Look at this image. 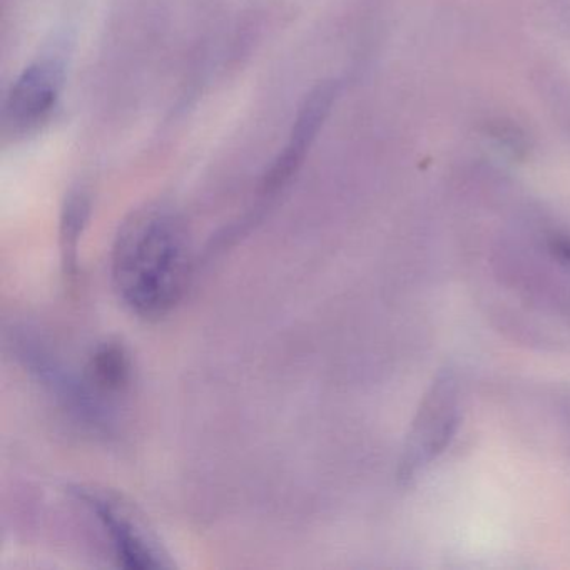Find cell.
<instances>
[{
  "mask_svg": "<svg viewBox=\"0 0 570 570\" xmlns=\"http://www.w3.org/2000/svg\"><path fill=\"white\" fill-rule=\"evenodd\" d=\"M553 249H556L560 258L570 262V242H557L556 245H553Z\"/></svg>",
  "mask_w": 570,
  "mask_h": 570,
  "instance_id": "obj_8",
  "label": "cell"
},
{
  "mask_svg": "<svg viewBox=\"0 0 570 570\" xmlns=\"http://www.w3.org/2000/svg\"><path fill=\"white\" fill-rule=\"evenodd\" d=\"M131 358L125 346L118 343L99 345L86 366L85 385L99 406L102 399L125 393L131 385Z\"/></svg>",
  "mask_w": 570,
  "mask_h": 570,
  "instance_id": "obj_6",
  "label": "cell"
},
{
  "mask_svg": "<svg viewBox=\"0 0 570 570\" xmlns=\"http://www.w3.org/2000/svg\"><path fill=\"white\" fill-rule=\"evenodd\" d=\"M79 500L101 523L119 566L129 570L161 569L166 566L158 547L119 500L89 490L79 492Z\"/></svg>",
  "mask_w": 570,
  "mask_h": 570,
  "instance_id": "obj_2",
  "label": "cell"
},
{
  "mask_svg": "<svg viewBox=\"0 0 570 570\" xmlns=\"http://www.w3.org/2000/svg\"><path fill=\"white\" fill-rule=\"evenodd\" d=\"M111 275L129 312L145 320L169 315L191 278V249L181 222L165 209L135 213L119 229Z\"/></svg>",
  "mask_w": 570,
  "mask_h": 570,
  "instance_id": "obj_1",
  "label": "cell"
},
{
  "mask_svg": "<svg viewBox=\"0 0 570 570\" xmlns=\"http://www.w3.org/2000/svg\"><path fill=\"white\" fill-rule=\"evenodd\" d=\"M89 199L85 193H72L66 199L61 216L62 256H65L66 272H76L78 262V245L89 218Z\"/></svg>",
  "mask_w": 570,
  "mask_h": 570,
  "instance_id": "obj_7",
  "label": "cell"
},
{
  "mask_svg": "<svg viewBox=\"0 0 570 570\" xmlns=\"http://www.w3.org/2000/svg\"><path fill=\"white\" fill-rule=\"evenodd\" d=\"M336 95L338 89L335 82H322L308 92L296 112L292 135H289L288 145L283 149V155L303 165L335 105Z\"/></svg>",
  "mask_w": 570,
  "mask_h": 570,
  "instance_id": "obj_5",
  "label": "cell"
},
{
  "mask_svg": "<svg viewBox=\"0 0 570 570\" xmlns=\"http://www.w3.org/2000/svg\"><path fill=\"white\" fill-rule=\"evenodd\" d=\"M62 81L65 76L58 62L39 61L26 68L6 98L4 121L8 129L21 135L48 121L58 106Z\"/></svg>",
  "mask_w": 570,
  "mask_h": 570,
  "instance_id": "obj_3",
  "label": "cell"
},
{
  "mask_svg": "<svg viewBox=\"0 0 570 570\" xmlns=\"http://www.w3.org/2000/svg\"><path fill=\"white\" fill-rule=\"evenodd\" d=\"M455 426V395L453 382L442 380L433 386V393L420 412L419 422L412 433V442L403 463L406 473H412L423 463L442 452Z\"/></svg>",
  "mask_w": 570,
  "mask_h": 570,
  "instance_id": "obj_4",
  "label": "cell"
}]
</instances>
